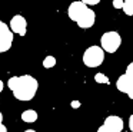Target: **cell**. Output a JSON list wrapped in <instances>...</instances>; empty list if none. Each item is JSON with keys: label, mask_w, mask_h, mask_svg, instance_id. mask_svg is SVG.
<instances>
[{"label": "cell", "mask_w": 133, "mask_h": 132, "mask_svg": "<svg viewBox=\"0 0 133 132\" xmlns=\"http://www.w3.org/2000/svg\"><path fill=\"white\" fill-rule=\"evenodd\" d=\"M104 126L109 129L110 132H122L124 128V122L120 116H116V115H110L104 119Z\"/></svg>", "instance_id": "cell-8"}, {"label": "cell", "mask_w": 133, "mask_h": 132, "mask_svg": "<svg viewBox=\"0 0 133 132\" xmlns=\"http://www.w3.org/2000/svg\"><path fill=\"white\" fill-rule=\"evenodd\" d=\"M87 9L89 7H87L83 2H73V3H70L69 9H67V14H69L70 20L77 22V20L83 16V13L87 10Z\"/></svg>", "instance_id": "cell-7"}, {"label": "cell", "mask_w": 133, "mask_h": 132, "mask_svg": "<svg viewBox=\"0 0 133 132\" xmlns=\"http://www.w3.org/2000/svg\"><path fill=\"white\" fill-rule=\"evenodd\" d=\"M10 30L13 33L19 34V36H24L27 32V20L24 19V16L22 14H15V16L10 19Z\"/></svg>", "instance_id": "cell-5"}, {"label": "cell", "mask_w": 133, "mask_h": 132, "mask_svg": "<svg viewBox=\"0 0 133 132\" xmlns=\"http://www.w3.org/2000/svg\"><path fill=\"white\" fill-rule=\"evenodd\" d=\"M122 6H123V0H115L113 2V7L115 9H122Z\"/></svg>", "instance_id": "cell-15"}, {"label": "cell", "mask_w": 133, "mask_h": 132, "mask_svg": "<svg viewBox=\"0 0 133 132\" xmlns=\"http://www.w3.org/2000/svg\"><path fill=\"white\" fill-rule=\"evenodd\" d=\"M86 6H96L99 4V0H82Z\"/></svg>", "instance_id": "cell-14"}, {"label": "cell", "mask_w": 133, "mask_h": 132, "mask_svg": "<svg viewBox=\"0 0 133 132\" xmlns=\"http://www.w3.org/2000/svg\"><path fill=\"white\" fill-rule=\"evenodd\" d=\"M37 118H39L37 112L33 111V109H27V111H24L23 113H22V121H23V122H26V123L36 122V121H37Z\"/></svg>", "instance_id": "cell-10"}, {"label": "cell", "mask_w": 133, "mask_h": 132, "mask_svg": "<svg viewBox=\"0 0 133 132\" xmlns=\"http://www.w3.org/2000/svg\"><path fill=\"white\" fill-rule=\"evenodd\" d=\"M95 82H96V83H100V85H102V83H106V85H109V83H110V79H109V77H107L104 73H96V75H95Z\"/></svg>", "instance_id": "cell-13"}, {"label": "cell", "mask_w": 133, "mask_h": 132, "mask_svg": "<svg viewBox=\"0 0 133 132\" xmlns=\"http://www.w3.org/2000/svg\"><path fill=\"white\" fill-rule=\"evenodd\" d=\"M0 132H7V128H6V125H4L3 122L0 123Z\"/></svg>", "instance_id": "cell-18"}, {"label": "cell", "mask_w": 133, "mask_h": 132, "mask_svg": "<svg viewBox=\"0 0 133 132\" xmlns=\"http://www.w3.org/2000/svg\"><path fill=\"white\" fill-rule=\"evenodd\" d=\"M79 106H80V102H79V100H73L72 102V108H79Z\"/></svg>", "instance_id": "cell-19"}, {"label": "cell", "mask_w": 133, "mask_h": 132, "mask_svg": "<svg viewBox=\"0 0 133 132\" xmlns=\"http://www.w3.org/2000/svg\"><path fill=\"white\" fill-rule=\"evenodd\" d=\"M122 45V36L115 30L106 32L100 37V47L106 53H115Z\"/></svg>", "instance_id": "cell-2"}, {"label": "cell", "mask_w": 133, "mask_h": 132, "mask_svg": "<svg viewBox=\"0 0 133 132\" xmlns=\"http://www.w3.org/2000/svg\"><path fill=\"white\" fill-rule=\"evenodd\" d=\"M3 122V115H2V112H0V123Z\"/></svg>", "instance_id": "cell-21"}, {"label": "cell", "mask_w": 133, "mask_h": 132, "mask_svg": "<svg viewBox=\"0 0 133 132\" xmlns=\"http://www.w3.org/2000/svg\"><path fill=\"white\" fill-rule=\"evenodd\" d=\"M55 65H56V57L55 56H46L43 59V68L50 69V68H53Z\"/></svg>", "instance_id": "cell-12"}, {"label": "cell", "mask_w": 133, "mask_h": 132, "mask_svg": "<svg viewBox=\"0 0 133 132\" xmlns=\"http://www.w3.org/2000/svg\"><path fill=\"white\" fill-rule=\"evenodd\" d=\"M24 132H36V131H35V129H26Z\"/></svg>", "instance_id": "cell-22"}, {"label": "cell", "mask_w": 133, "mask_h": 132, "mask_svg": "<svg viewBox=\"0 0 133 132\" xmlns=\"http://www.w3.org/2000/svg\"><path fill=\"white\" fill-rule=\"evenodd\" d=\"M3 91V82H2V80H0V92Z\"/></svg>", "instance_id": "cell-20"}, {"label": "cell", "mask_w": 133, "mask_h": 132, "mask_svg": "<svg viewBox=\"0 0 133 132\" xmlns=\"http://www.w3.org/2000/svg\"><path fill=\"white\" fill-rule=\"evenodd\" d=\"M104 60V52L100 46H90L83 53V63L87 68H99Z\"/></svg>", "instance_id": "cell-3"}, {"label": "cell", "mask_w": 133, "mask_h": 132, "mask_svg": "<svg viewBox=\"0 0 133 132\" xmlns=\"http://www.w3.org/2000/svg\"><path fill=\"white\" fill-rule=\"evenodd\" d=\"M97 132H110V131H109V129H107V128H106V126H104V125H102L100 128L97 129Z\"/></svg>", "instance_id": "cell-17"}, {"label": "cell", "mask_w": 133, "mask_h": 132, "mask_svg": "<svg viewBox=\"0 0 133 132\" xmlns=\"http://www.w3.org/2000/svg\"><path fill=\"white\" fill-rule=\"evenodd\" d=\"M13 45V32L4 22L0 20V53L7 52Z\"/></svg>", "instance_id": "cell-4"}, {"label": "cell", "mask_w": 133, "mask_h": 132, "mask_svg": "<svg viewBox=\"0 0 133 132\" xmlns=\"http://www.w3.org/2000/svg\"><path fill=\"white\" fill-rule=\"evenodd\" d=\"M7 86L13 92V96L19 100H32L39 89V82L30 75L13 76L7 80Z\"/></svg>", "instance_id": "cell-1"}, {"label": "cell", "mask_w": 133, "mask_h": 132, "mask_svg": "<svg viewBox=\"0 0 133 132\" xmlns=\"http://www.w3.org/2000/svg\"><path fill=\"white\" fill-rule=\"evenodd\" d=\"M129 129H130V132H133V115H130V118H129Z\"/></svg>", "instance_id": "cell-16"}, {"label": "cell", "mask_w": 133, "mask_h": 132, "mask_svg": "<svg viewBox=\"0 0 133 132\" xmlns=\"http://www.w3.org/2000/svg\"><path fill=\"white\" fill-rule=\"evenodd\" d=\"M122 9H123V11L127 16H133V2L132 0H124Z\"/></svg>", "instance_id": "cell-11"}, {"label": "cell", "mask_w": 133, "mask_h": 132, "mask_svg": "<svg viewBox=\"0 0 133 132\" xmlns=\"http://www.w3.org/2000/svg\"><path fill=\"white\" fill-rule=\"evenodd\" d=\"M116 88L123 93H127V96L133 99V77L126 76V75L119 76L117 82H116Z\"/></svg>", "instance_id": "cell-6"}, {"label": "cell", "mask_w": 133, "mask_h": 132, "mask_svg": "<svg viewBox=\"0 0 133 132\" xmlns=\"http://www.w3.org/2000/svg\"><path fill=\"white\" fill-rule=\"evenodd\" d=\"M95 22H96V13L92 10V9H87V10L83 13V16H82L76 23H77V26L80 29H89V27H92V26L95 25Z\"/></svg>", "instance_id": "cell-9"}]
</instances>
